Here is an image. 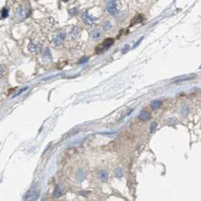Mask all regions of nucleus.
<instances>
[{"mask_svg":"<svg viewBox=\"0 0 201 201\" xmlns=\"http://www.w3.org/2000/svg\"><path fill=\"white\" fill-rule=\"evenodd\" d=\"M31 14V7L29 3L24 2L21 5L19 6L15 11L14 19L16 21L20 22L27 19Z\"/></svg>","mask_w":201,"mask_h":201,"instance_id":"obj_1","label":"nucleus"},{"mask_svg":"<svg viewBox=\"0 0 201 201\" xmlns=\"http://www.w3.org/2000/svg\"><path fill=\"white\" fill-rule=\"evenodd\" d=\"M113 43H114V39H112V38H109V39H105L100 45L97 47V48H96V53L97 54H100V53L105 52L107 50H109L113 45Z\"/></svg>","mask_w":201,"mask_h":201,"instance_id":"obj_2","label":"nucleus"},{"mask_svg":"<svg viewBox=\"0 0 201 201\" xmlns=\"http://www.w3.org/2000/svg\"><path fill=\"white\" fill-rule=\"evenodd\" d=\"M106 10L110 15H116L118 12L116 0H109L106 4Z\"/></svg>","mask_w":201,"mask_h":201,"instance_id":"obj_3","label":"nucleus"},{"mask_svg":"<svg viewBox=\"0 0 201 201\" xmlns=\"http://www.w3.org/2000/svg\"><path fill=\"white\" fill-rule=\"evenodd\" d=\"M82 20L87 25L92 26L96 23L97 19L96 17H93L92 15H91L88 12H84L83 14H82Z\"/></svg>","mask_w":201,"mask_h":201,"instance_id":"obj_4","label":"nucleus"},{"mask_svg":"<svg viewBox=\"0 0 201 201\" xmlns=\"http://www.w3.org/2000/svg\"><path fill=\"white\" fill-rule=\"evenodd\" d=\"M66 38V34L64 32H58L53 37V42L55 45L59 46L64 42Z\"/></svg>","mask_w":201,"mask_h":201,"instance_id":"obj_5","label":"nucleus"},{"mask_svg":"<svg viewBox=\"0 0 201 201\" xmlns=\"http://www.w3.org/2000/svg\"><path fill=\"white\" fill-rule=\"evenodd\" d=\"M29 50L32 54H39L42 50V45L40 43H30L29 45Z\"/></svg>","mask_w":201,"mask_h":201,"instance_id":"obj_6","label":"nucleus"},{"mask_svg":"<svg viewBox=\"0 0 201 201\" xmlns=\"http://www.w3.org/2000/svg\"><path fill=\"white\" fill-rule=\"evenodd\" d=\"M101 36H102V33L100 29H95L91 32V39L94 41H99L101 39Z\"/></svg>","mask_w":201,"mask_h":201,"instance_id":"obj_7","label":"nucleus"},{"mask_svg":"<svg viewBox=\"0 0 201 201\" xmlns=\"http://www.w3.org/2000/svg\"><path fill=\"white\" fill-rule=\"evenodd\" d=\"M79 35V28L76 27V26H74V27L72 28V29L70 30V32H69V36L72 39H77L78 36Z\"/></svg>","mask_w":201,"mask_h":201,"instance_id":"obj_8","label":"nucleus"},{"mask_svg":"<svg viewBox=\"0 0 201 201\" xmlns=\"http://www.w3.org/2000/svg\"><path fill=\"white\" fill-rule=\"evenodd\" d=\"M194 77H195L194 75H182V76H179V77L177 78V79H175V82L176 83L185 82V81H188V80H190V79H193Z\"/></svg>","mask_w":201,"mask_h":201,"instance_id":"obj_9","label":"nucleus"},{"mask_svg":"<svg viewBox=\"0 0 201 201\" xmlns=\"http://www.w3.org/2000/svg\"><path fill=\"white\" fill-rule=\"evenodd\" d=\"M142 20H143L142 16L140 15V14H137V15H136L135 17H133L132 20H131V26H134V25L141 23V22L142 21Z\"/></svg>","mask_w":201,"mask_h":201,"instance_id":"obj_10","label":"nucleus"},{"mask_svg":"<svg viewBox=\"0 0 201 201\" xmlns=\"http://www.w3.org/2000/svg\"><path fill=\"white\" fill-rule=\"evenodd\" d=\"M150 114H149L148 112H146V111H141V112H140L139 116H138V118H139L140 119H141V120L147 121L150 119Z\"/></svg>","mask_w":201,"mask_h":201,"instance_id":"obj_11","label":"nucleus"},{"mask_svg":"<svg viewBox=\"0 0 201 201\" xmlns=\"http://www.w3.org/2000/svg\"><path fill=\"white\" fill-rule=\"evenodd\" d=\"M160 105H161V101L159 100H154L150 103V106L153 109H158V108L160 107Z\"/></svg>","mask_w":201,"mask_h":201,"instance_id":"obj_12","label":"nucleus"},{"mask_svg":"<svg viewBox=\"0 0 201 201\" xmlns=\"http://www.w3.org/2000/svg\"><path fill=\"white\" fill-rule=\"evenodd\" d=\"M43 59L45 60H51V53H50V50L48 49L45 50L43 54Z\"/></svg>","mask_w":201,"mask_h":201,"instance_id":"obj_13","label":"nucleus"},{"mask_svg":"<svg viewBox=\"0 0 201 201\" xmlns=\"http://www.w3.org/2000/svg\"><path fill=\"white\" fill-rule=\"evenodd\" d=\"M1 15H2V18H7L9 15V9L7 7H4L1 11Z\"/></svg>","mask_w":201,"mask_h":201,"instance_id":"obj_14","label":"nucleus"},{"mask_svg":"<svg viewBox=\"0 0 201 201\" xmlns=\"http://www.w3.org/2000/svg\"><path fill=\"white\" fill-rule=\"evenodd\" d=\"M103 28L105 31H109L112 29V24L110 21H105L103 24Z\"/></svg>","mask_w":201,"mask_h":201,"instance_id":"obj_15","label":"nucleus"},{"mask_svg":"<svg viewBox=\"0 0 201 201\" xmlns=\"http://www.w3.org/2000/svg\"><path fill=\"white\" fill-rule=\"evenodd\" d=\"M6 73V68L3 65H0V77L4 76Z\"/></svg>","mask_w":201,"mask_h":201,"instance_id":"obj_16","label":"nucleus"},{"mask_svg":"<svg viewBox=\"0 0 201 201\" xmlns=\"http://www.w3.org/2000/svg\"><path fill=\"white\" fill-rule=\"evenodd\" d=\"M88 60H89V57H83L80 60H79V64H86V63H87V61H88Z\"/></svg>","mask_w":201,"mask_h":201,"instance_id":"obj_17","label":"nucleus"},{"mask_svg":"<svg viewBox=\"0 0 201 201\" xmlns=\"http://www.w3.org/2000/svg\"><path fill=\"white\" fill-rule=\"evenodd\" d=\"M129 50H130V45H129V44H127V45H126L125 47H123V49L122 50V54H124L125 53L127 52V51Z\"/></svg>","mask_w":201,"mask_h":201,"instance_id":"obj_18","label":"nucleus"},{"mask_svg":"<svg viewBox=\"0 0 201 201\" xmlns=\"http://www.w3.org/2000/svg\"><path fill=\"white\" fill-rule=\"evenodd\" d=\"M188 113H189V107L185 106V107H184L182 109V114L184 115V116H186Z\"/></svg>","mask_w":201,"mask_h":201,"instance_id":"obj_19","label":"nucleus"},{"mask_svg":"<svg viewBox=\"0 0 201 201\" xmlns=\"http://www.w3.org/2000/svg\"><path fill=\"white\" fill-rule=\"evenodd\" d=\"M156 125H157V124H156V123H152V126H151V128H150L151 131H153V130L156 127Z\"/></svg>","mask_w":201,"mask_h":201,"instance_id":"obj_20","label":"nucleus"},{"mask_svg":"<svg viewBox=\"0 0 201 201\" xmlns=\"http://www.w3.org/2000/svg\"><path fill=\"white\" fill-rule=\"evenodd\" d=\"M142 39H143V37H141V39H140V40H139V41H137V42H136V43H135V45H134V47H133V48H135V47H137V46H138V45H139V43H140V42H141V41H142Z\"/></svg>","mask_w":201,"mask_h":201,"instance_id":"obj_21","label":"nucleus"},{"mask_svg":"<svg viewBox=\"0 0 201 201\" xmlns=\"http://www.w3.org/2000/svg\"><path fill=\"white\" fill-rule=\"evenodd\" d=\"M62 2H69V0H61Z\"/></svg>","mask_w":201,"mask_h":201,"instance_id":"obj_22","label":"nucleus"},{"mask_svg":"<svg viewBox=\"0 0 201 201\" xmlns=\"http://www.w3.org/2000/svg\"><path fill=\"white\" fill-rule=\"evenodd\" d=\"M199 69H201V66H200V67H199Z\"/></svg>","mask_w":201,"mask_h":201,"instance_id":"obj_23","label":"nucleus"}]
</instances>
